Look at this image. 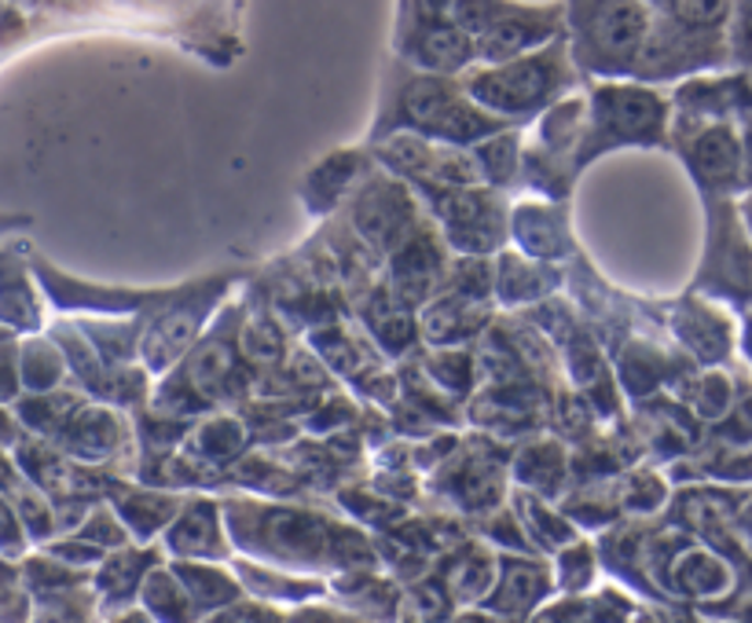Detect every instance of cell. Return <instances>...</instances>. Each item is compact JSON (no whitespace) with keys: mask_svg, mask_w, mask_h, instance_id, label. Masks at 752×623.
<instances>
[{"mask_svg":"<svg viewBox=\"0 0 752 623\" xmlns=\"http://www.w3.org/2000/svg\"><path fill=\"white\" fill-rule=\"evenodd\" d=\"M576 30L587 59L620 67L646 37V12L639 0H576Z\"/></svg>","mask_w":752,"mask_h":623,"instance_id":"6da1fadb","label":"cell"},{"mask_svg":"<svg viewBox=\"0 0 752 623\" xmlns=\"http://www.w3.org/2000/svg\"><path fill=\"white\" fill-rule=\"evenodd\" d=\"M562 81V63L559 56L543 52L537 59H521L496 74H482L471 85V96L477 103H485L488 111L499 114H521V111H537L540 103H548L554 89Z\"/></svg>","mask_w":752,"mask_h":623,"instance_id":"7a4b0ae2","label":"cell"},{"mask_svg":"<svg viewBox=\"0 0 752 623\" xmlns=\"http://www.w3.org/2000/svg\"><path fill=\"white\" fill-rule=\"evenodd\" d=\"M405 114H408V125L441 140H471L488 133V122H482L474 111H466L452 96L449 85H441L438 78H422L411 85L405 92Z\"/></svg>","mask_w":752,"mask_h":623,"instance_id":"3957f363","label":"cell"},{"mask_svg":"<svg viewBox=\"0 0 752 623\" xmlns=\"http://www.w3.org/2000/svg\"><path fill=\"white\" fill-rule=\"evenodd\" d=\"M595 129L613 140H646L661 129V103L646 92H602L595 107Z\"/></svg>","mask_w":752,"mask_h":623,"instance_id":"277c9868","label":"cell"},{"mask_svg":"<svg viewBox=\"0 0 752 623\" xmlns=\"http://www.w3.org/2000/svg\"><path fill=\"white\" fill-rule=\"evenodd\" d=\"M202 323V304L191 301V304H180V309H173L166 320L155 323V331L147 334L144 342V359L151 370H162L169 367L173 359H177L184 348L191 345L195 331H199Z\"/></svg>","mask_w":752,"mask_h":623,"instance_id":"5b68a950","label":"cell"},{"mask_svg":"<svg viewBox=\"0 0 752 623\" xmlns=\"http://www.w3.org/2000/svg\"><path fill=\"white\" fill-rule=\"evenodd\" d=\"M551 34L548 19H499V23H488L485 37H482V56L485 59H510L518 52H526L532 45H540L543 37Z\"/></svg>","mask_w":752,"mask_h":623,"instance_id":"8992f818","label":"cell"},{"mask_svg":"<svg viewBox=\"0 0 752 623\" xmlns=\"http://www.w3.org/2000/svg\"><path fill=\"white\" fill-rule=\"evenodd\" d=\"M741 151L738 140L727 133V129H708V133L697 140L694 147V166L712 180H730L738 173Z\"/></svg>","mask_w":752,"mask_h":623,"instance_id":"52a82bcc","label":"cell"},{"mask_svg":"<svg viewBox=\"0 0 752 623\" xmlns=\"http://www.w3.org/2000/svg\"><path fill=\"white\" fill-rule=\"evenodd\" d=\"M471 56V41L452 26H433L427 37L419 41V63L430 70H455Z\"/></svg>","mask_w":752,"mask_h":623,"instance_id":"ba28073f","label":"cell"},{"mask_svg":"<svg viewBox=\"0 0 752 623\" xmlns=\"http://www.w3.org/2000/svg\"><path fill=\"white\" fill-rule=\"evenodd\" d=\"M228 367H232V348H228L221 337H213V342H206L199 348V356L191 359L188 367V381L195 389L202 392H213L221 381L228 378Z\"/></svg>","mask_w":752,"mask_h":623,"instance_id":"9c48e42d","label":"cell"},{"mask_svg":"<svg viewBox=\"0 0 752 623\" xmlns=\"http://www.w3.org/2000/svg\"><path fill=\"white\" fill-rule=\"evenodd\" d=\"M723 12H727V0H675V15L694 26L719 23Z\"/></svg>","mask_w":752,"mask_h":623,"instance_id":"30bf717a","label":"cell"},{"mask_svg":"<svg viewBox=\"0 0 752 623\" xmlns=\"http://www.w3.org/2000/svg\"><path fill=\"white\" fill-rule=\"evenodd\" d=\"M701 400H705V411L719 414V411L727 408V381H723V378H708V381H705Z\"/></svg>","mask_w":752,"mask_h":623,"instance_id":"8fae6325","label":"cell"},{"mask_svg":"<svg viewBox=\"0 0 752 623\" xmlns=\"http://www.w3.org/2000/svg\"><path fill=\"white\" fill-rule=\"evenodd\" d=\"M0 543H4V550H19V524L4 502H0Z\"/></svg>","mask_w":752,"mask_h":623,"instance_id":"7c38bea8","label":"cell"},{"mask_svg":"<svg viewBox=\"0 0 752 623\" xmlns=\"http://www.w3.org/2000/svg\"><path fill=\"white\" fill-rule=\"evenodd\" d=\"M422 4L433 8V12H441V8H444V4H452V0H422Z\"/></svg>","mask_w":752,"mask_h":623,"instance_id":"4fadbf2b","label":"cell"},{"mask_svg":"<svg viewBox=\"0 0 752 623\" xmlns=\"http://www.w3.org/2000/svg\"><path fill=\"white\" fill-rule=\"evenodd\" d=\"M749 37H752V15H749Z\"/></svg>","mask_w":752,"mask_h":623,"instance_id":"5bb4252c","label":"cell"}]
</instances>
